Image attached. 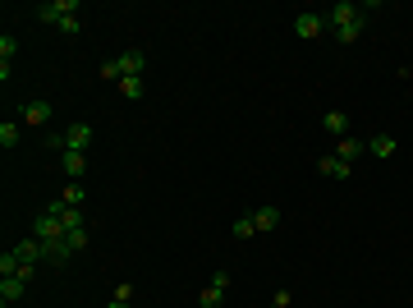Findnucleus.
I'll list each match as a JSON object with an SVG mask.
<instances>
[{
    "label": "nucleus",
    "mask_w": 413,
    "mask_h": 308,
    "mask_svg": "<svg viewBox=\"0 0 413 308\" xmlns=\"http://www.w3.org/2000/svg\"><path fill=\"white\" fill-rule=\"evenodd\" d=\"M147 69V51H124L120 60H106L101 64V78H110V83H120V78H134Z\"/></svg>",
    "instance_id": "nucleus-1"
},
{
    "label": "nucleus",
    "mask_w": 413,
    "mask_h": 308,
    "mask_svg": "<svg viewBox=\"0 0 413 308\" xmlns=\"http://www.w3.org/2000/svg\"><path fill=\"white\" fill-rule=\"evenodd\" d=\"M88 143H92V124H69L64 134H55L51 139V147H60V152H88Z\"/></svg>",
    "instance_id": "nucleus-2"
},
{
    "label": "nucleus",
    "mask_w": 413,
    "mask_h": 308,
    "mask_svg": "<svg viewBox=\"0 0 413 308\" xmlns=\"http://www.w3.org/2000/svg\"><path fill=\"white\" fill-rule=\"evenodd\" d=\"M78 10H83L78 0H46V5H37V19H42V23H55V28H60L64 19H74Z\"/></svg>",
    "instance_id": "nucleus-3"
},
{
    "label": "nucleus",
    "mask_w": 413,
    "mask_h": 308,
    "mask_svg": "<svg viewBox=\"0 0 413 308\" xmlns=\"http://www.w3.org/2000/svg\"><path fill=\"white\" fill-rule=\"evenodd\" d=\"M14 253H18V262H23V267H42V258H46V248H42V239H37V235L18 239Z\"/></svg>",
    "instance_id": "nucleus-4"
},
{
    "label": "nucleus",
    "mask_w": 413,
    "mask_h": 308,
    "mask_svg": "<svg viewBox=\"0 0 413 308\" xmlns=\"http://www.w3.org/2000/svg\"><path fill=\"white\" fill-rule=\"evenodd\" d=\"M331 28V23H326V14H299L294 19V32H299V37H303V42H312V37H321V32Z\"/></svg>",
    "instance_id": "nucleus-5"
},
{
    "label": "nucleus",
    "mask_w": 413,
    "mask_h": 308,
    "mask_svg": "<svg viewBox=\"0 0 413 308\" xmlns=\"http://www.w3.org/2000/svg\"><path fill=\"white\" fill-rule=\"evenodd\" d=\"M317 170H321V175H326V180H349V175H353V166H349V161H340L336 152L317 156Z\"/></svg>",
    "instance_id": "nucleus-6"
},
{
    "label": "nucleus",
    "mask_w": 413,
    "mask_h": 308,
    "mask_svg": "<svg viewBox=\"0 0 413 308\" xmlns=\"http://www.w3.org/2000/svg\"><path fill=\"white\" fill-rule=\"evenodd\" d=\"M367 152L377 156V161H386V156L399 152V139H395V134H372V139H367Z\"/></svg>",
    "instance_id": "nucleus-7"
},
{
    "label": "nucleus",
    "mask_w": 413,
    "mask_h": 308,
    "mask_svg": "<svg viewBox=\"0 0 413 308\" xmlns=\"http://www.w3.org/2000/svg\"><path fill=\"white\" fill-rule=\"evenodd\" d=\"M28 294V281H18V276H0V304L10 308V304H18Z\"/></svg>",
    "instance_id": "nucleus-8"
},
{
    "label": "nucleus",
    "mask_w": 413,
    "mask_h": 308,
    "mask_svg": "<svg viewBox=\"0 0 413 308\" xmlns=\"http://www.w3.org/2000/svg\"><path fill=\"white\" fill-rule=\"evenodd\" d=\"M60 166H64V175H69V185H78L83 170H88V152H60Z\"/></svg>",
    "instance_id": "nucleus-9"
},
{
    "label": "nucleus",
    "mask_w": 413,
    "mask_h": 308,
    "mask_svg": "<svg viewBox=\"0 0 413 308\" xmlns=\"http://www.w3.org/2000/svg\"><path fill=\"white\" fill-rule=\"evenodd\" d=\"M321 129L336 134V139H349V115H345V110H326V115H321Z\"/></svg>",
    "instance_id": "nucleus-10"
},
{
    "label": "nucleus",
    "mask_w": 413,
    "mask_h": 308,
    "mask_svg": "<svg viewBox=\"0 0 413 308\" xmlns=\"http://www.w3.org/2000/svg\"><path fill=\"white\" fill-rule=\"evenodd\" d=\"M46 120H51V102H42V97L23 102V124H46Z\"/></svg>",
    "instance_id": "nucleus-11"
},
{
    "label": "nucleus",
    "mask_w": 413,
    "mask_h": 308,
    "mask_svg": "<svg viewBox=\"0 0 413 308\" xmlns=\"http://www.w3.org/2000/svg\"><path fill=\"white\" fill-rule=\"evenodd\" d=\"M248 216H253L258 235H266V230H275V226H280V207H258V212H248Z\"/></svg>",
    "instance_id": "nucleus-12"
},
{
    "label": "nucleus",
    "mask_w": 413,
    "mask_h": 308,
    "mask_svg": "<svg viewBox=\"0 0 413 308\" xmlns=\"http://www.w3.org/2000/svg\"><path fill=\"white\" fill-rule=\"evenodd\" d=\"M225 290H229V285H216V281H207V290L198 294V304H202V308H221V304H225Z\"/></svg>",
    "instance_id": "nucleus-13"
},
{
    "label": "nucleus",
    "mask_w": 413,
    "mask_h": 308,
    "mask_svg": "<svg viewBox=\"0 0 413 308\" xmlns=\"http://www.w3.org/2000/svg\"><path fill=\"white\" fill-rule=\"evenodd\" d=\"M363 152H367V143L349 134V139H340V152L336 156H340V161H353V156H363Z\"/></svg>",
    "instance_id": "nucleus-14"
},
{
    "label": "nucleus",
    "mask_w": 413,
    "mask_h": 308,
    "mask_svg": "<svg viewBox=\"0 0 413 308\" xmlns=\"http://www.w3.org/2000/svg\"><path fill=\"white\" fill-rule=\"evenodd\" d=\"M363 28H367V19H358V23H349V28H336V42L340 47H353V42L363 37Z\"/></svg>",
    "instance_id": "nucleus-15"
},
{
    "label": "nucleus",
    "mask_w": 413,
    "mask_h": 308,
    "mask_svg": "<svg viewBox=\"0 0 413 308\" xmlns=\"http://www.w3.org/2000/svg\"><path fill=\"white\" fill-rule=\"evenodd\" d=\"M0 276H23V262H18L14 248H5V253H0Z\"/></svg>",
    "instance_id": "nucleus-16"
},
{
    "label": "nucleus",
    "mask_w": 413,
    "mask_h": 308,
    "mask_svg": "<svg viewBox=\"0 0 413 308\" xmlns=\"http://www.w3.org/2000/svg\"><path fill=\"white\" fill-rule=\"evenodd\" d=\"M120 93L129 97V102H138V97L147 93V83H142V74H134V78H120Z\"/></svg>",
    "instance_id": "nucleus-17"
},
{
    "label": "nucleus",
    "mask_w": 413,
    "mask_h": 308,
    "mask_svg": "<svg viewBox=\"0 0 413 308\" xmlns=\"http://www.w3.org/2000/svg\"><path fill=\"white\" fill-rule=\"evenodd\" d=\"M64 248H69V253H83V248H88V226H83V230H69V235H64Z\"/></svg>",
    "instance_id": "nucleus-18"
},
{
    "label": "nucleus",
    "mask_w": 413,
    "mask_h": 308,
    "mask_svg": "<svg viewBox=\"0 0 413 308\" xmlns=\"http://www.w3.org/2000/svg\"><path fill=\"white\" fill-rule=\"evenodd\" d=\"M234 239H253V235H258V226H253V216H239V221H234Z\"/></svg>",
    "instance_id": "nucleus-19"
},
{
    "label": "nucleus",
    "mask_w": 413,
    "mask_h": 308,
    "mask_svg": "<svg viewBox=\"0 0 413 308\" xmlns=\"http://www.w3.org/2000/svg\"><path fill=\"white\" fill-rule=\"evenodd\" d=\"M60 202H64V207H83V185H64Z\"/></svg>",
    "instance_id": "nucleus-20"
},
{
    "label": "nucleus",
    "mask_w": 413,
    "mask_h": 308,
    "mask_svg": "<svg viewBox=\"0 0 413 308\" xmlns=\"http://www.w3.org/2000/svg\"><path fill=\"white\" fill-rule=\"evenodd\" d=\"M14 143H18V124L5 120V124H0V147H14Z\"/></svg>",
    "instance_id": "nucleus-21"
},
{
    "label": "nucleus",
    "mask_w": 413,
    "mask_h": 308,
    "mask_svg": "<svg viewBox=\"0 0 413 308\" xmlns=\"http://www.w3.org/2000/svg\"><path fill=\"white\" fill-rule=\"evenodd\" d=\"M10 60H14V37L5 32V37H0V64H10Z\"/></svg>",
    "instance_id": "nucleus-22"
},
{
    "label": "nucleus",
    "mask_w": 413,
    "mask_h": 308,
    "mask_svg": "<svg viewBox=\"0 0 413 308\" xmlns=\"http://www.w3.org/2000/svg\"><path fill=\"white\" fill-rule=\"evenodd\" d=\"M60 32H64V37H78V32H83V19H64V23H60Z\"/></svg>",
    "instance_id": "nucleus-23"
},
{
    "label": "nucleus",
    "mask_w": 413,
    "mask_h": 308,
    "mask_svg": "<svg viewBox=\"0 0 413 308\" xmlns=\"http://www.w3.org/2000/svg\"><path fill=\"white\" fill-rule=\"evenodd\" d=\"M110 299H120V304H134V285H115V294Z\"/></svg>",
    "instance_id": "nucleus-24"
},
{
    "label": "nucleus",
    "mask_w": 413,
    "mask_h": 308,
    "mask_svg": "<svg viewBox=\"0 0 413 308\" xmlns=\"http://www.w3.org/2000/svg\"><path fill=\"white\" fill-rule=\"evenodd\" d=\"M106 308H134V304H120V299H110V304Z\"/></svg>",
    "instance_id": "nucleus-25"
}]
</instances>
